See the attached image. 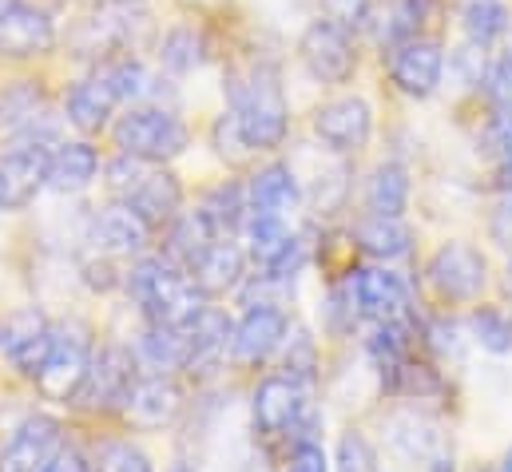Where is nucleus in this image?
Wrapping results in <instances>:
<instances>
[{
	"mask_svg": "<svg viewBox=\"0 0 512 472\" xmlns=\"http://www.w3.org/2000/svg\"><path fill=\"white\" fill-rule=\"evenodd\" d=\"M16 4H20V0H0V20H4V16H8Z\"/></svg>",
	"mask_w": 512,
	"mask_h": 472,
	"instance_id": "obj_52",
	"label": "nucleus"
},
{
	"mask_svg": "<svg viewBox=\"0 0 512 472\" xmlns=\"http://www.w3.org/2000/svg\"><path fill=\"white\" fill-rule=\"evenodd\" d=\"M44 472H92V457H88L76 441H64V449L48 461V469Z\"/></svg>",
	"mask_w": 512,
	"mask_h": 472,
	"instance_id": "obj_49",
	"label": "nucleus"
},
{
	"mask_svg": "<svg viewBox=\"0 0 512 472\" xmlns=\"http://www.w3.org/2000/svg\"><path fill=\"white\" fill-rule=\"evenodd\" d=\"M120 4H143V0H120Z\"/></svg>",
	"mask_w": 512,
	"mask_h": 472,
	"instance_id": "obj_55",
	"label": "nucleus"
},
{
	"mask_svg": "<svg viewBox=\"0 0 512 472\" xmlns=\"http://www.w3.org/2000/svg\"><path fill=\"white\" fill-rule=\"evenodd\" d=\"M354 242L362 254L378 258V262H393V258H405L413 250V231L401 223V219H382V215H366L358 227H354Z\"/></svg>",
	"mask_w": 512,
	"mask_h": 472,
	"instance_id": "obj_30",
	"label": "nucleus"
},
{
	"mask_svg": "<svg viewBox=\"0 0 512 472\" xmlns=\"http://www.w3.org/2000/svg\"><path fill=\"white\" fill-rule=\"evenodd\" d=\"M334 472H378V453L362 429H346L334 449Z\"/></svg>",
	"mask_w": 512,
	"mask_h": 472,
	"instance_id": "obj_40",
	"label": "nucleus"
},
{
	"mask_svg": "<svg viewBox=\"0 0 512 472\" xmlns=\"http://www.w3.org/2000/svg\"><path fill=\"white\" fill-rule=\"evenodd\" d=\"M56 48V24L36 4H16L0 20V60H36Z\"/></svg>",
	"mask_w": 512,
	"mask_h": 472,
	"instance_id": "obj_21",
	"label": "nucleus"
},
{
	"mask_svg": "<svg viewBox=\"0 0 512 472\" xmlns=\"http://www.w3.org/2000/svg\"><path fill=\"white\" fill-rule=\"evenodd\" d=\"M437 12H441V0H393L382 24V44L393 48V44H401L409 36H421L425 20H433Z\"/></svg>",
	"mask_w": 512,
	"mask_h": 472,
	"instance_id": "obj_35",
	"label": "nucleus"
},
{
	"mask_svg": "<svg viewBox=\"0 0 512 472\" xmlns=\"http://www.w3.org/2000/svg\"><path fill=\"white\" fill-rule=\"evenodd\" d=\"M52 346H56V322H48L36 306H24L4 318V357L20 377L36 381L52 357Z\"/></svg>",
	"mask_w": 512,
	"mask_h": 472,
	"instance_id": "obj_16",
	"label": "nucleus"
},
{
	"mask_svg": "<svg viewBox=\"0 0 512 472\" xmlns=\"http://www.w3.org/2000/svg\"><path fill=\"white\" fill-rule=\"evenodd\" d=\"M497 187H501L505 195H512V159L501 163V171H497Z\"/></svg>",
	"mask_w": 512,
	"mask_h": 472,
	"instance_id": "obj_50",
	"label": "nucleus"
},
{
	"mask_svg": "<svg viewBox=\"0 0 512 472\" xmlns=\"http://www.w3.org/2000/svg\"><path fill=\"white\" fill-rule=\"evenodd\" d=\"M231 100V116L239 119L243 139L255 151H278L290 135V100L282 88V76L270 60H255L247 68H235L223 84Z\"/></svg>",
	"mask_w": 512,
	"mask_h": 472,
	"instance_id": "obj_2",
	"label": "nucleus"
},
{
	"mask_svg": "<svg viewBox=\"0 0 512 472\" xmlns=\"http://www.w3.org/2000/svg\"><path fill=\"white\" fill-rule=\"evenodd\" d=\"M167 235V242H163V254L175 262V266H191L215 238H223L219 231H215V223L207 219V211L203 207H195V211H179V219L163 231Z\"/></svg>",
	"mask_w": 512,
	"mask_h": 472,
	"instance_id": "obj_28",
	"label": "nucleus"
},
{
	"mask_svg": "<svg viewBox=\"0 0 512 472\" xmlns=\"http://www.w3.org/2000/svg\"><path fill=\"white\" fill-rule=\"evenodd\" d=\"M385 441L397 457L421 465V472H453V449L445 433L421 413H393L385 421Z\"/></svg>",
	"mask_w": 512,
	"mask_h": 472,
	"instance_id": "obj_14",
	"label": "nucleus"
},
{
	"mask_svg": "<svg viewBox=\"0 0 512 472\" xmlns=\"http://www.w3.org/2000/svg\"><path fill=\"white\" fill-rule=\"evenodd\" d=\"M0 350H4V322H0Z\"/></svg>",
	"mask_w": 512,
	"mask_h": 472,
	"instance_id": "obj_54",
	"label": "nucleus"
},
{
	"mask_svg": "<svg viewBox=\"0 0 512 472\" xmlns=\"http://www.w3.org/2000/svg\"><path fill=\"white\" fill-rule=\"evenodd\" d=\"M346 278H350V290H354V302H358L362 318H370V322H397V318H405L409 290H405L397 270H389V266H358Z\"/></svg>",
	"mask_w": 512,
	"mask_h": 472,
	"instance_id": "obj_20",
	"label": "nucleus"
},
{
	"mask_svg": "<svg viewBox=\"0 0 512 472\" xmlns=\"http://www.w3.org/2000/svg\"><path fill=\"white\" fill-rule=\"evenodd\" d=\"M100 171H104V159L92 139H64L48 155V191L80 195L100 179Z\"/></svg>",
	"mask_w": 512,
	"mask_h": 472,
	"instance_id": "obj_22",
	"label": "nucleus"
},
{
	"mask_svg": "<svg viewBox=\"0 0 512 472\" xmlns=\"http://www.w3.org/2000/svg\"><path fill=\"white\" fill-rule=\"evenodd\" d=\"M247 262H251V258H247V246L235 235H223V238H215V242L187 266V274H191V282L215 302V298H227V294H235V290L243 286Z\"/></svg>",
	"mask_w": 512,
	"mask_h": 472,
	"instance_id": "obj_19",
	"label": "nucleus"
},
{
	"mask_svg": "<svg viewBox=\"0 0 512 472\" xmlns=\"http://www.w3.org/2000/svg\"><path fill=\"white\" fill-rule=\"evenodd\" d=\"M131 354L139 373H183L187 369V342L183 330H167V326H147L135 334Z\"/></svg>",
	"mask_w": 512,
	"mask_h": 472,
	"instance_id": "obj_26",
	"label": "nucleus"
},
{
	"mask_svg": "<svg viewBox=\"0 0 512 472\" xmlns=\"http://www.w3.org/2000/svg\"><path fill=\"white\" fill-rule=\"evenodd\" d=\"M151 171V163H143V159H135V155H124V151H116V159H108L104 163V187H108V195L112 199H128L131 191L143 183V175Z\"/></svg>",
	"mask_w": 512,
	"mask_h": 472,
	"instance_id": "obj_41",
	"label": "nucleus"
},
{
	"mask_svg": "<svg viewBox=\"0 0 512 472\" xmlns=\"http://www.w3.org/2000/svg\"><path fill=\"white\" fill-rule=\"evenodd\" d=\"M92 354H96V334L84 318H68V322H56V346L48 365L40 369V377L32 381L36 393L52 405H76L84 381H88V369H92Z\"/></svg>",
	"mask_w": 512,
	"mask_h": 472,
	"instance_id": "obj_5",
	"label": "nucleus"
},
{
	"mask_svg": "<svg viewBox=\"0 0 512 472\" xmlns=\"http://www.w3.org/2000/svg\"><path fill=\"white\" fill-rule=\"evenodd\" d=\"M124 294L147 326H167V330H183L211 302L183 266L151 250L131 258V266L124 270Z\"/></svg>",
	"mask_w": 512,
	"mask_h": 472,
	"instance_id": "obj_1",
	"label": "nucleus"
},
{
	"mask_svg": "<svg viewBox=\"0 0 512 472\" xmlns=\"http://www.w3.org/2000/svg\"><path fill=\"white\" fill-rule=\"evenodd\" d=\"M151 235L155 231L143 223V215L131 207L128 199H112V203L96 207L92 219H88L92 250L108 254V258H139V254H147Z\"/></svg>",
	"mask_w": 512,
	"mask_h": 472,
	"instance_id": "obj_15",
	"label": "nucleus"
},
{
	"mask_svg": "<svg viewBox=\"0 0 512 472\" xmlns=\"http://www.w3.org/2000/svg\"><path fill=\"white\" fill-rule=\"evenodd\" d=\"M251 421L262 441H318V409L306 397V385L290 373H266L251 389Z\"/></svg>",
	"mask_w": 512,
	"mask_h": 472,
	"instance_id": "obj_3",
	"label": "nucleus"
},
{
	"mask_svg": "<svg viewBox=\"0 0 512 472\" xmlns=\"http://www.w3.org/2000/svg\"><path fill=\"white\" fill-rule=\"evenodd\" d=\"M100 76L108 80V88L116 92L120 104H159V76L143 60H135L131 52L108 60L100 68Z\"/></svg>",
	"mask_w": 512,
	"mask_h": 472,
	"instance_id": "obj_29",
	"label": "nucleus"
},
{
	"mask_svg": "<svg viewBox=\"0 0 512 472\" xmlns=\"http://www.w3.org/2000/svg\"><path fill=\"white\" fill-rule=\"evenodd\" d=\"M92 472H155V465L139 445H131L128 437H112V441L96 445Z\"/></svg>",
	"mask_w": 512,
	"mask_h": 472,
	"instance_id": "obj_38",
	"label": "nucleus"
},
{
	"mask_svg": "<svg viewBox=\"0 0 512 472\" xmlns=\"http://www.w3.org/2000/svg\"><path fill=\"white\" fill-rule=\"evenodd\" d=\"M286 472H330V457H326L322 441H298L290 449Z\"/></svg>",
	"mask_w": 512,
	"mask_h": 472,
	"instance_id": "obj_46",
	"label": "nucleus"
},
{
	"mask_svg": "<svg viewBox=\"0 0 512 472\" xmlns=\"http://www.w3.org/2000/svg\"><path fill=\"white\" fill-rule=\"evenodd\" d=\"M485 143L501 155V163L512 159V116H501V112H493L489 119V127H485Z\"/></svg>",
	"mask_w": 512,
	"mask_h": 472,
	"instance_id": "obj_48",
	"label": "nucleus"
},
{
	"mask_svg": "<svg viewBox=\"0 0 512 472\" xmlns=\"http://www.w3.org/2000/svg\"><path fill=\"white\" fill-rule=\"evenodd\" d=\"M112 143L124 155H135L151 167H163L191 147V127L175 108L131 104L128 112L112 123Z\"/></svg>",
	"mask_w": 512,
	"mask_h": 472,
	"instance_id": "obj_4",
	"label": "nucleus"
},
{
	"mask_svg": "<svg viewBox=\"0 0 512 472\" xmlns=\"http://www.w3.org/2000/svg\"><path fill=\"white\" fill-rule=\"evenodd\" d=\"M425 282L445 306H473L489 286V262L477 246L449 238L425 262Z\"/></svg>",
	"mask_w": 512,
	"mask_h": 472,
	"instance_id": "obj_6",
	"label": "nucleus"
},
{
	"mask_svg": "<svg viewBox=\"0 0 512 472\" xmlns=\"http://www.w3.org/2000/svg\"><path fill=\"white\" fill-rule=\"evenodd\" d=\"M409 195H413V183H409V171L401 163H378L366 179V215H382V219H401L409 211Z\"/></svg>",
	"mask_w": 512,
	"mask_h": 472,
	"instance_id": "obj_27",
	"label": "nucleus"
},
{
	"mask_svg": "<svg viewBox=\"0 0 512 472\" xmlns=\"http://www.w3.org/2000/svg\"><path fill=\"white\" fill-rule=\"evenodd\" d=\"M199 207L207 211V219L215 223V231H219V235H239V231H243V223H247V215H251L247 183H243V179H227V183H219V187H215Z\"/></svg>",
	"mask_w": 512,
	"mask_h": 472,
	"instance_id": "obj_32",
	"label": "nucleus"
},
{
	"mask_svg": "<svg viewBox=\"0 0 512 472\" xmlns=\"http://www.w3.org/2000/svg\"><path fill=\"white\" fill-rule=\"evenodd\" d=\"M211 143H215V151H219L223 159H231V163H243V159L258 155L255 147L243 139L239 119L231 116V112H223V116L215 119V127H211Z\"/></svg>",
	"mask_w": 512,
	"mask_h": 472,
	"instance_id": "obj_42",
	"label": "nucleus"
},
{
	"mask_svg": "<svg viewBox=\"0 0 512 472\" xmlns=\"http://www.w3.org/2000/svg\"><path fill=\"white\" fill-rule=\"evenodd\" d=\"M64 421L52 413H28L12 437L0 445V472H44L48 461L64 449Z\"/></svg>",
	"mask_w": 512,
	"mask_h": 472,
	"instance_id": "obj_11",
	"label": "nucleus"
},
{
	"mask_svg": "<svg viewBox=\"0 0 512 472\" xmlns=\"http://www.w3.org/2000/svg\"><path fill=\"white\" fill-rule=\"evenodd\" d=\"M207 60V40L195 24H175L163 32L159 40V64L171 72V76H191L195 68H203Z\"/></svg>",
	"mask_w": 512,
	"mask_h": 472,
	"instance_id": "obj_31",
	"label": "nucleus"
},
{
	"mask_svg": "<svg viewBox=\"0 0 512 472\" xmlns=\"http://www.w3.org/2000/svg\"><path fill=\"white\" fill-rule=\"evenodd\" d=\"M290 314L286 306H247L243 318L235 322V338H231V365L235 369H262L270 357L282 350L286 334H290Z\"/></svg>",
	"mask_w": 512,
	"mask_h": 472,
	"instance_id": "obj_10",
	"label": "nucleus"
},
{
	"mask_svg": "<svg viewBox=\"0 0 512 472\" xmlns=\"http://www.w3.org/2000/svg\"><path fill=\"white\" fill-rule=\"evenodd\" d=\"M128 203L143 215V223L151 231H167L179 219V211H183V183H179L175 171L151 167L143 175V183L128 195Z\"/></svg>",
	"mask_w": 512,
	"mask_h": 472,
	"instance_id": "obj_23",
	"label": "nucleus"
},
{
	"mask_svg": "<svg viewBox=\"0 0 512 472\" xmlns=\"http://www.w3.org/2000/svg\"><path fill=\"white\" fill-rule=\"evenodd\" d=\"M445 76V48L437 36H409L389 48V80L409 100H429Z\"/></svg>",
	"mask_w": 512,
	"mask_h": 472,
	"instance_id": "obj_12",
	"label": "nucleus"
},
{
	"mask_svg": "<svg viewBox=\"0 0 512 472\" xmlns=\"http://www.w3.org/2000/svg\"><path fill=\"white\" fill-rule=\"evenodd\" d=\"M231 338H235V318L223 306H203L187 326H183V342H187V377L207 381L215 369H223V361H231Z\"/></svg>",
	"mask_w": 512,
	"mask_h": 472,
	"instance_id": "obj_13",
	"label": "nucleus"
},
{
	"mask_svg": "<svg viewBox=\"0 0 512 472\" xmlns=\"http://www.w3.org/2000/svg\"><path fill=\"white\" fill-rule=\"evenodd\" d=\"M509 8L505 0H461V28L469 36V44L489 48L509 32Z\"/></svg>",
	"mask_w": 512,
	"mask_h": 472,
	"instance_id": "obj_33",
	"label": "nucleus"
},
{
	"mask_svg": "<svg viewBox=\"0 0 512 472\" xmlns=\"http://www.w3.org/2000/svg\"><path fill=\"white\" fill-rule=\"evenodd\" d=\"M497 472H512V449L501 457V465H497Z\"/></svg>",
	"mask_w": 512,
	"mask_h": 472,
	"instance_id": "obj_53",
	"label": "nucleus"
},
{
	"mask_svg": "<svg viewBox=\"0 0 512 472\" xmlns=\"http://www.w3.org/2000/svg\"><path fill=\"white\" fill-rule=\"evenodd\" d=\"M282 373H290L294 381H302L306 389L314 385V377H318V338L306 330V326H290V334H286V342H282Z\"/></svg>",
	"mask_w": 512,
	"mask_h": 472,
	"instance_id": "obj_36",
	"label": "nucleus"
},
{
	"mask_svg": "<svg viewBox=\"0 0 512 472\" xmlns=\"http://www.w3.org/2000/svg\"><path fill=\"white\" fill-rule=\"evenodd\" d=\"M247 199H251V215H286L290 219V211H298V203H302V183L290 163L274 159L247 179Z\"/></svg>",
	"mask_w": 512,
	"mask_h": 472,
	"instance_id": "obj_25",
	"label": "nucleus"
},
{
	"mask_svg": "<svg viewBox=\"0 0 512 472\" xmlns=\"http://www.w3.org/2000/svg\"><path fill=\"white\" fill-rule=\"evenodd\" d=\"M116 92L108 88V80L96 72L88 80H76L68 92H64V119L88 139V135H100L112 116H116Z\"/></svg>",
	"mask_w": 512,
	"mask_h": 472,
	"instance_id": "obj_24",
	"label": "nucleus"
},
{
	"mask_svg": "<svg viewBox=\"0 0 512 472\" xmlns=\"http://www.w3.org/2000/svg\"><path fill=\"white\" fill-rule=\"evenodd\" d=\"M358 322H362V310H358V302H354L350 278H342V282H334V286H330V294H326L322 326H326L330 334L346 338V334H354V326H358Z\"/></svg>",
	"mask_w": 512,
	"mask_h": 472,
	"instance_id": "obj_39",
	"label": "nucleus"
},
{
	"mask_svg": "<svg viewBox=\"0 0 512 472\" xmlns=\"http://www.w3.org/2000/svg\"><path fill=\"white\" fill-rule=\"evenodd\" d=\"M370 8H374V0H322L326 20H334V24L350 28V32L370 20Z\"/></svg>",
	"mask_w": 512,
	"mask_h": 472,
	"instance_id": "obj_45",
	"label": "nucleus"
},
{
	"mask_svg": "<svg viewBox=\"0 0 512 472\" xmlns=\"http://www.w3.org/2000/svg\"><path fill=\"white\" fill-rule=\"evenodd\" d=\"M187 393L175 373H139L120 405V421L135 433H163L183 417Z\"/></svg>",
	"mask_w": 512,
	"mask_h": 472,
	"instance_id": "obj_8",
	"label": "nucleus"
},
{
	"mask_svg": "<svg viewBox=\"0 0 512 472\" xmlns=\"http://www.w3.org/2000/svg\"><path fill=\"white\" fill-rule=\"evenodd\" d=\"M48 155L52 147L16 143L0 155V215L28 211L36 195L48 187Z\"/></svg>",
	"mask_w": 512,
	"mask_h": 472,
	"instance_id": "obj_17",
	"label": "nucleus"
},
{
	"mask_svg": "<svg viewBox=\"0 0 512 472\" xmlns=\"http://www.w3.org/2000/svg\"><path fill=\"white\" fill-rule=\"evenodd\" d=\"M40 108H44V92H40V84H32V80H16V84L0 88V127H4L8 135L20 131Z\"/></svg>",
	"mask_w": 512,
	"mask_h": 472,
	"instance_id": "obj_37",
	"label": "nucleus"
},
{
	"mask_svg": "<svg viewBox=\"0 0 512 472\" xmlns=\"http://www.w3.org/2000/svg\"><path fill=\"white\" fill-rule=\"evenodd\" d=\"M314 135L334 155H358L374 135V112H370V104L362 96L330 100V104H322L314 112Z\"/></svg>",
	"mask_w": 512,
	"mask_h": 472,
	"instance_id": "obj_18",
	"label": "nucleus"
},
{
	"mask_svg": "<svg viewBox=\"0 0 512 472\" xmlns=\"http://www.w3.org/2000/svg\"><path fill=\"white\" fill-rule=\"evenodd\" d=\"M139 377V365H135V354L124 342H104L96 346L92 354V369H88V381L76 397L80 409L88 413H120L128 389Z\"/></svg>",
	"mask_w": 512,
	"mask_h": 472,
	"instance_id": "obj_9",
	"label": "nucleus"
},
{
	"mask_svg": "<svg viewBox=\"0 0 512 472\" xmlns=\"http://www.w3.org/2000/svg\"><path fill=\"white\" fill-rule=\"evenodd\" d=\"M167 472H199V469H195L191 461H175V465H171V469H167Z\"/></svg>",
	"mask_w": 512,
	"mask_h": 472,
	"instance_id": "obj_51",
	"label": "nucleus"
},
{
	"mask_svg": "<svg viewBox=\"0 0 512 472\" xmlns=\"http://www.w3.org/2000/svg\"><path fill=\"white\" fill-rule=\"evenodd\" d=\"M425 342H429V350L441 357V361L461 357V350H465V342H461V326H457V322H449V318L429 322V326H425Z\"/></svg>",
	"mask_w": 512,
	"mask_h": 472,
	"instance_id": "obj_44",
	"label": "nucleus"
},
{
	"mask_svg": "<svg viewBox=\"0 0 512 472\" xmlns=\"http://www.w3.org/2000/svg\"><path fill=\"white\" fill-rule=\"evenodd\" d=\"M485 88H489L493 112L512 116V52L493 60V68H489V76H485Z\"/></svg>",
	"mask_w": 512,
	"mask_h": 472,
	"instance_id": "obj_43",
	"label": "nucleus"
},
{
	"mask_svg": "<svg viewBox=\"0 0 512 472\" xmlns=\"http://www.w3.org/2000/svg\"><path fill=\"white\" fill-rule=\"evenodd\" d=\"M469 338L485 354H512V314L501 306H473L469 310Z\"/></svg>",
	"mask_w": 512,
	"mask_h": 472,
	"instance_id": "obj_34",
	"label": "nucleus"
},
{
	"mask_svg": "<svg viewBox=\"0 0 512 472\" xmlns=\"http://www.w3.org/2000/svg\"><path fill=\"white\" fill-rule=\"evenodd\" d=\"M298 60L302 68L326 84V88H342L358 76V48H354V36L350 28L334 24V20H310L298 36Z\"/></svg>",
	"mask_w": 512,
	"mask_h": 472,
	"instance_id": "obj_7",
	"label": "nucleus"
},
{
	"mask_svg": "<svg viewBox=\"0 0 512 472\" xmlns=\"http://www.w3.org/2000/svg\"><path fill=\"white\" fill-rule=\"evenodd\" d=\"M489 238L512 254V195H505L497 207H493V215H489Z\"/></svg>",
	"mask_w": 512,
	"mask_h": 472,
	"instance_id": "obj_47",
	"label": "nucleus"
}]
</instances>
